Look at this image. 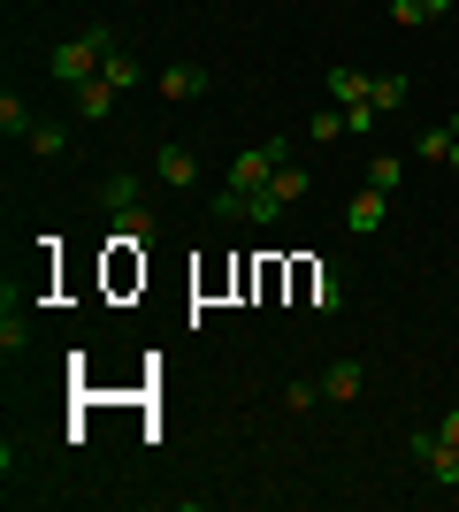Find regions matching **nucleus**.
Listing matches in <instances>:
<instances>
[{"mask_svg":"<svg viewBox=\"0 0 459 512\" xmlns=\"http://www.w3.org/2000/svg\"><path fill=\"white\" fill-rule=\"evenodd\" d=\"M398 176H406L398 153H375V161H368V184H375V192H398Z\"/></svg>","mask_w":459,"mask_h":512,"instance_id":"4be33fe9","label":"nucleus"},{"mask_svg":"<svg viewBox=\"0 0 459 512\" xmlns=\"http://www.w3.org/2000/svg\"><path fill=\"white\" fill-rule=\"evenodd\" d=\"M100 207H108V214H123V207H138V176H131V169H115V176H108V184H100Z\"/></svg>","mask_w":459,"mask_h":512,"instance_id":"dca6fc26","label":"nucleus"},{"mask_svg":"<svg viewBox=\"0 0 459 512\" xmlns=\"http://www.w3.org/2000/svg\"><path fill=\"white\" fill-rule=\"evenodd\" d=\"M31 344V321L16 314V299H8V314H0V352H23Z\"/></svg>","mask_w":459,"mask_h":512,"instance_id":"5701e85b","label":"nucleus"},{"mask_svg":"<svg viewBox=\"0 0 459 512\" xmlns=\"http://www.w3.org/2000/svg\"><path fill=\"white\" fill-rule=\"evenodd\" d=\"M268 192L284 199V207H299V199H306V192H314V176H306V169H299V161H284V169L268 176Z\"/></svg>","mask_w":459,"mask_h":512,"instance_id":"4468645a","label":"nucleus"},{"mask_svg":"<svg viewBox=\"0 0 459 512\" xmlns=\"http://www.w3.org/2000/svg\"><path fill=\"white\" fill-rule=\"evenodd\" d=\"M444 444H459V406H452V413H444Z\"/></svg>","mask_w":459,"mask_h":512,"instance_id":"393cba45","label":"nucleus"},{"mask_svg":"<svg viewBox=\"0 0 459 512\" xmlns=\"http://www.w3.org/2000/svg\"><path fill=\"white\" fill-rule=\"evenodd\" d=\"M100 77H108L115 92H131V85H138V54H131V46H115L108 62H100Z\"/></svg>","mask_w":459,"mask_h":512,"instance_id":"a211bd4d","label":"nucleus"},{"mask_svg":"<svg viewBox=\"0 0 459 512\" xmlns=\"http://www.w3.org/2000/svg\"><path fill=\"white\" fill-rule=\"evenodd\" d=\"M352 100H368V69H329V107H352Z\"/></svg>","mask_w":459,"mask_h":512,"instance_id":"ddd939ff","label":"nucleus"},{"mask_svg":"<svg viewBox=\"0 0 459 512\" xmlns=\"http://www.w3.org/2000/svg\"><path fill=\"white\" fill-rule=\"evenodd\" d=\"M383 222H391V192H375V184H360V192L345 199V230H352V237H375Z\"/></svg>","mask_w":459,"mask_h":512,"instance_id":"20e7f679","label":"nucleus"},{"mask_svg":"<svg viewBox=\"0 0 459 512\" xmlns=\"http://www.w3.org/2000/svg\"><path fill=\"white\" fill-rule=\"evenodd\" d=\"M360 383H368V375H360V360L322 367V398H329V406H352V398H360Z\"/></svg>","mask_w":459,"mask_h":512,"instance_id":"0eeeda50","label":"nucleus"},{"mask_svg":"<svg viewBox=\"0 0 459 512\" xmlns=\"http://www.w3.org/2000/svg\"><path fill=\"white\" fill-rule=\"evenodd\" d=\"M314 398H322L314 383H284V406H291V413H314Z\"/></svg>","mask_w":459,"mask_h":512,"instance_id":"b1692460","label":"nucleus"},{"mask_svg":"<svg viewBox=\"0 0 459 512\" xmlns=\"http://www.w3.org/2000/svg\"><path fill=\"white\" fill-rule=\"evenodd\" d=\"M23 146L39 153V161H62V153H69V130H62V123H31V138H23Z\"/></svg>","mask_w":459,"mask_h":512,"instance_id":"2eb2a0df","label":"nucleus"},{"mask_svg":"<svg viewBox=\"0 0 459 512\" xmlns=\"http://www.w3.org/2000/svg\"><path fill=\"white\" fill-rule=\"evenodd\" d=\"M337 306H345V283H337V268H322V276H314V314H337Z\"/></svg>","mask_w":459,"mask_h":512,"instance_id":"aec40b11","label":"nucleus"},{"mask_svg":"<svg viewBox=\"0 0 459 512\" xmlns=\"http://www.w3.org/2000/svg\"><path fill=\"white\" fill-rule=\"evenodd\" d=\"M437 16H452V0H391L398 31H421V23H437Z\"/></svg>","mask_w":459,"mask_h":512,"instance_id":"9d476101","label":"nucleus"},{"mask_svg":"<svg viewBox=\"0 0 459 512\" xmlns=\"http://www.w3.org/2000/svg\"><path fill=\"white\" fill-rule=\"evenodd\" d=\"M406 92H414V77H398V69H383V77H368V100L383 107V115H398V107H406Z\"/></svg>","mask_w":459,"mask_h":512,"instance_id":"9b49d317","label":"nucleus"},{"mask_svg":"<svg viewBox=\"0 0 459 512\" xmlns=\"http://www.w3.org/2000/svg\"><path fill=\"white\" fill-rule=\"evenodd\" d=\"M406 444H414V459H421V467L437 474V490H459V444H444L437 428H414Z\"/></svg>","mask_w":459,"mask_h":512,"instance_id":"7ed1b4c3","label":"nucleus"},{"mask_svg":"<svg viewBox=\"0 0 459 512\" xmlns=\"http://www.w3.org/2000/svg\"><path fill=\"white\" fill-rule=\"evenodd\" d=\"M306 138H314V146H337V138H345V107H322V115L306 123Z\"/></svg>","mask_w":459,"mask_h":512,"instance_id":"412c9836","label":"nucleus"},{"mask_svg":"<svg viewBox=\"0 0 459 512\" xmlns=\"http://www.w3.org/2000/svg\"><path fill=\"white\" fill-rule=\"evenodd\" d=\"M153 176H161L169 192H199V153H192V146H176V138H169V146L153 153Z\"/></svg>","mask_w":459,"mask_h":512,"instance_id":"39448f33","label":"nucleus"},{"mask_svg":"<svg viewBox=\"0 0 459 512\" xmlns=\"http://www.w3.org/2000/svg\"><path fill=\"white\" fill-rule=\"evenodd\" d=\"M452 176H459V146H452Z\"/></svg>","mask_w":459,"mask_h":512,"instance_id":"a878e982","label":"nucleus"},{"mask_svg":"<svg viewBox=\"0 0 459 512\" xmlns=\"http://www.w3.org/2000/svg\"><path fill=\"white\" fill-rule=\"evenodd\" d=\"M31 123H39V115L23 107V92H0V130H8V138H31Z\"/></svg>","mask_w":459,"mask_h":512,"instance_id":"f3484780","label":"nucleus"},{"mask_svg":"<svg viewBox=\"0 0 459 512\" xmlns=\"http://www.w3.org/2000/svg\"><path fill=\"white\" fill-rule=\"evenodd\" d=\"M284 161H291V138H261V146H245L238 161H230V184H222V192H261Z\"/></svg>","mask_w":459,"mask_h":512,"instance_id":"f03ea898","label":"nucleus"},{"mask_svg":"<svg viewBox=\"0 0 459 512\" xmlns=\"http://www.w3.org/2000/svg\"><path fill=\"white\" fill-rule=\"evenodd\" d=\"M153 237H161V222H153V207H146V199L115 214V245H153Z\"/></svg>","mask_w":459,"mask_h":512,"instance_id":"1a4fd4ad","label":"nucleus"},{"mask_svg":"<svg viewBox=\"0 0 459 512\" xmlns=\"http://www.w3.org/2000/svg\"><path fill=\"white\" fill-rule=\"evenodd\" d=\"M153 85H161V100H199V92L215 85V77H207L199 62H169L161 77H153Z\"/></svg>","mask_w":459,"mask_h":512,"instance_id":"423d86ee","label":"nucleus"},{"mask_svg":"<svg viewBox=\"0 0 459 512\" xmlns=\"http://www.w3.org/2000/svg\"><path fill=\"white\" fill-rule=\"evenodd\" d=\"M375 130H383V107H375V100H352L345 107V138H375Z\"/></svg>","mask_w":459,"mask_h":512,"instance_id":"6ab92c4d","label":"nucleus"},{"mask_svg":"<svg viewBox=\"0 0 459 512\" xmlns=\"http://www.w3.org/2000/svg\"><path fill=\"white\" fill-rule=\"evenodd\" d=\"M452 146H459V115H452V123H429V130L414 138L421 161H452Z\"/></svg>","mask_w":459,"mask_h":512,"instance_id":"f8f14e48","label":"nucleus"},{"mask_svg":"<svg viewBox=\"0 0 459 512\" xmlns=\"http://www.w3.org/2000/svg\"><path fill=\"white\" fill-rule=\"evenodd\" d=\"M115 46H123V39H115L108 23H92V31H77V39L46 46V77H54V85H69V92H77V85H85V77H100V62H108Z\"/></svg>","mask_w":459,"mask_h":512,"instance_id":"f257e3e1","label":"nucleus"},{"mask_svg":"<svg viewBox=\"0 0 459 512\" xmlns=\"http://www.w3.org/2000/svg\"><path fill=\"white\" fill-rule=\"evenodd\" d=\"M115 100H123V92H115L108 77H85V85H77V115H85V123H108Z\"/></svg>","mask_w":459,"mask_h":512,"instance_id":"6e6552de","label":"nucleus"}]
</instances>
